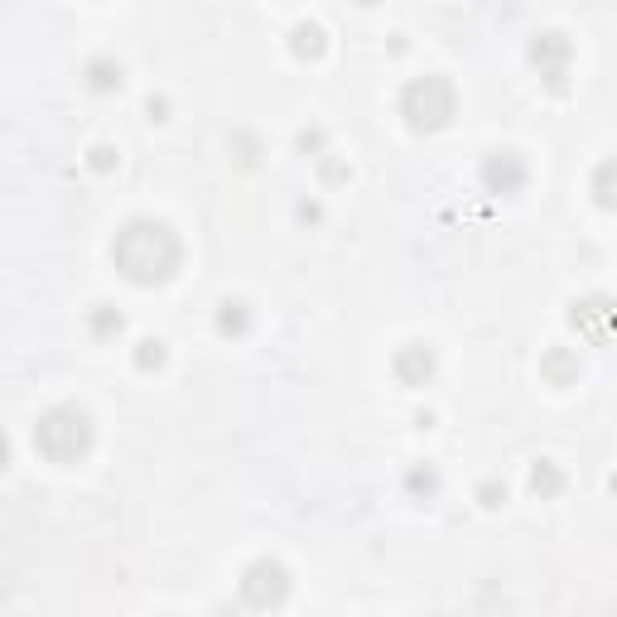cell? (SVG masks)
I'll list each match as a JSON object with an SVG mask.
<instances>
[{
    "label": "cell",
    "mask_w": 617,
    "mask_h": 617,
    "mask_svg": "<svg viewBox=\"0 0 617 617\" xmlns=\"http://www.w3.org/2000/svg\"><path fill=\"white\" fill-rule=\"evenodd\" d=\"M111 261H116V270H121L131 285L155 290L164 280H174V270L184 261V246H179V237H174L164 222H155V217H131V222L116 232V242H111Z\"/></svg>",
    "instance_id": "obj_1"
},
{
    "label": "cell",
    "mask_w": 617,
    "mask_h": 617,
    "mask_svg": "<svg viewBox=\"0 0 617 617\" xmlns=\"http://www.w3.org/2000/svg\"><path fill=\"white\" fill-rule=\"evenodd\" d=\"M92 439H97V430H92V415L82 405H54L34 425V449L49 463H63V468L92 454Z\"/></svg>",
    "instance_id": "obj_2"
},
{
    "label": "cell",
    "mask_w": 617,
    "mask_h": 617,
    "mask_svg": "<svg viewBox=\"0 0 617 617\" xmlns=\"http://www.w3.org/2000/svg\"><path fill=\"white\" fill-rule=\"evenodd\" d=\"M454 111H458V92L444 73H425V78H410L401 87V121L415 135L444 131L454 121Z\"/></svg>",
    "instance_id": "obj_3"
},
{
    "label": "cell",
    "mask_w": 617,
    "mask_h": 617,
    "mask_svg": "<svg viewBox=\"0 0 617 617\" xmlns=\"http://www.w3.org/2000/svg\"><path fill=\"white\" fill-rule=\"evenodd\" d=\"M242 598H246V608H280L285 598H290V569L280 560H256V564H246V574H242Z\"/></svg>",
    "instance_id": "obj_4"
},
{
    "label": "cell",
    "mask_w": 617,
    "mask_h": 617,
    "mask_svg": "<svg viewBox=\"0 0 617 617\" xmlns=\"http://www.w3.org/2000/svg\"><path fill=\"white\" fill-rule=\"evenodd\" d=\"M569 58H574V44L564 39L560 29L531 34V63L540 68V78H545L550 92H564V87H569Z\"/></svg>",
    "instance_id": "obj_5"
},
{
    "label": "cell",
    "mask_w": 617,
    "mask_h": 617,
    "mask_svg": "<svg viewBox=\"0 0 617 617\" xmlns=\"http://www.w3.org/2000/svg\"><path fill=\"white\" fill-rule=\"evenodd\" d=\"M569 323H574L589 343H603V338H613L617 333V299H608V295L579 299V304L569 309Z\"/></svg>",
    "instance_id": "obj_6"
},
{
    "label": "cell",
    "mask_w": 617,
    "mask_h": 617,
    "mask_svg": "<svg viewBox=\"0 0 617 617\" xmlns=\"http://www.w3.org/2000/svg\"><path fill=\"white\" fill-rule=\"evenodd\" d=\"M391 372H396L401 386H430L434 372H439V357H434L430 343H405L391 357Z\"/></svg>",
    "instance_id": "obj_7"
},
{
    "label": "cell",
    "mask_w": 617,
    "mask_h": 617,
    "mask_svg": "<svg viewBox=\"0 0 617 617\" xmlns=\"http://www.w3.org/2000/svg\"><path fill=\"white\" fill-rule=\"evenodd\" d=\"M483 188L487 193H521L526 188V160L516 155V150H497V155H487L483 160Z\"/></svg>",
    "instance_id": "obj_8"
},
{
    "label": "cell",
    "mask_w": 617,
    "mask_h": 617,
    "mask_svg": "<svg viewBox=\"0 0 617 617\" xmlns=\"http://www.w3.org/2000/svg\"><path fill=\"white\" fill-rule=\"evenodd\" d=\"M540 376H545L550 386H574V381H579V357L569 348H550L540 357Z\"/></svg>",
    "instance_id": "obj_9"
},
{
    "label": "cell",
    "mask_w": 617,
    "mask_h": 617,
    "mask_svg": "<svg viewBox=\"0 0 617 617\" xmlns=\"http://www.w3.org/2000/svg\"><path fill=\"white\" fill-rule=\"evenodd\" d=\"M217 333H222V338H246V333H251V309H246V299H222V309H217Z\"/></svg>",
    "instance_id": "obj_10"
},
{
    "label": "cell",
    "mask_w": 617,
    "mask_h": 617,
    "mask_svg": "<svg viewBox=\"0 0 617 617\" xmlns=\"http://www.w3.org/2000/svg\"><path fill=\"white\" fill-rule=\"evenodd\" d=\"M589 193H593V203H598V208L617 213V160H603L598 169H593Z\"/></svg>",
    "instance_id": "obj_11"
},
{
    "label": "cell",
    "mask_w": 617,
    "mask_h": 617,
    "mask_svg": "<svg viewBox=\"0 0 617 617\" xmlns=\"http://www.w3.org/2000/svg\"><path fill=\"white\" fill-rule=\"evenodd\" d=\"M323 49H328V39H323V29L319 25H295L290 29V54L304 58V63H314V58H323Z\"/></svg>",
    "instance_id": "obj_12"
},
{
    "label": "cell",
    "mask_w": 617,
    "mask_h": 617,
    "mask_svg": "<svg viewBox=\"0 0 617 617\" xmlns=\"http://www.w3.org/2000/svg\"><path fill=\"white\" fill-rule=\"evenodd\" d=\"M82 78H87V87H92V92H116V87L126 82V73H121V63H116V58H92V63L82 68Z\"/></svg>",
    "instance_id": "obj_13"
},
{
    "label": "cell",
    "mask_w": 617,
    "mask_h": 617,
    "mask_svg": "<svg viewBox=\"0 0 617 617\" xmlns=\"http://www.w3.org/2000/svg\"><path fill=\"white\" fill-rule=\"evenodd\" d=\"M531 492H536L540 502H550V497H560V492H564V468H560V463H550V458H540L536 468H531Z\"/></svg>",
    "instance_id": "obj_14"
},
{
    "label": "cell",
    "mask_w": 617,
    "mask_h": 617,
    "mask_svg": "<svg viewBox=\"0 0 617 617\" xmlns=\"http://www.w3.org/2000/svg\"><path fill=\"white\" fill-rule=\"evenodd\" d=\"M87 328H92V338H116V333L126 328V319H121L111 304H97V309L87 314Z\"/></svg>",
    "instance_id": "obj_15"
},
{
    "label": "cell",
    "mask_w": 617,
    "mask_h": 617,
    "mask_svg": "<svg viewBox=\"0 0 617 617\" xmlns=\"http://www.w3.org/2000/svg\"><path fill=\"white\" fill-rule=\"evenodd\" d=\"M164 357H169V352H164L160 338H145V343L135 348V367H140V372H160Z\"/></svg>",
    "instance_id": "obj_16"
},
{
    "label": "cell",
    "mask_w": 617,
    "mask_h": 617,
    "mask_svg": "<svg viewBox=\"0 0 617 617\" xmlns=\"http://www.w3.org/2000/svg\"><path fill=\"white\" fill-rule=\"evenodd\" d=\"M405 487H410L415 497H434V492H439V473H434V468H410V473H405Z\"/></svg>",
    "instance_id": "obj_17"
},
{
    "label": "cell",
    "mask_w": 617,
    "mask_h": 617,
    "mask_svg": "<svg viewBox=\"0 0 617 617\" xmlns=\"http://www.w3.org/2000/svg\"><path fill=\"white\" fill-rule=\"evenodd\" d=\"M87 164H92L97 174H111V169H116V150H111V145H92V150H87Z\"/></svg>",
    "instance_id": "obj_18"
},
{
    "label": "cell",
    "mask_w": 617,
    "mask_h": 617,
    "mask_svg": "<svg viewBox=\"0 0 617 617\" xmlns=\"http://www.w3.org/2000/svg\"><path fill=\"white\" fill-rule=\"evenodd\" d=\"M478 502H483L487 511H497L502 502H507V487L502 483H478Z\"/></svg>",
    "instance_id": "obj_19"
},
{
    "label": "cell",
    "mask_w": 617,
    "mask_h": 617,
    "mask_svg": "<svg viewBox=\"0 0 617 617\" xmlns=\"http://www.w3.org/2000/svg\"><path fill=\"white\" fill-rule=\"evenodd\" d=\"M323 179H328V184H343V179H348V169H343L338 160H323Z\"/></svg>",
    "instance_id": "obj_20"
},
{
    "label": "cell",
    "mask_w": 617,
    "mask_h": 617,
    "mask_svg": "<svg viewBox=\"0 0 617 617\" xmlns=\"http://www.w3.org/2000/svg\"><path fill=\"white\" fill-rule=\"evenodd\" d=\"M145 111H150V121H164V111H169V102H164V97H150V102H145Z\"/></svg>",
    "instance_id": "obj_21"
},
{
    "label": "cell",
    "mask_w": 617,
    "mask_h": 617,
    "mask_svg": "<svg viewBox=\"0 0 617 617\" xmlns=\"http://www.w3.org/2000/svg\"><path fill=\"white\" fill-rule=\"evenodd\" d=\"M357 5H381V0H357Z\"/></svg>",
    "instance_id": "obj_22"
}]
</instances>
